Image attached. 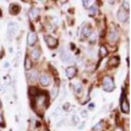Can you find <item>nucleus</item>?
<instances>
[{"label": "nucleus", "instance_id": "1", "mask_svg": "<svg viewBox=\"0 0 131 131\" xmlns=\"http://www.w3.org/2000/svg\"><path fill=\"white\" fill-rule=\"evenodd\" d=\"M102 85H103L104 90L108 93L113 91L115 88V85L113 79L109 76H105L104 77Z\"/></svg>", "mask_w": 131, "mask_h": 131}, {"label": "nucleus", "instance_id": "2", "mask_svg": "<svg viewBox=\"0 0 131 131\" xmlns=\"http://www.w3.org/2000/svg\"><path fill=\"white\" fill-rule=\"evenodd\" d=\"M18 30V25L15 22H11L9 24L7 28V34L9 39H12L15 37L16 33Z\"/></svg>", "mask_w": 131, "mask_h": 131}, {"label": "nucleus", "instance_id": "3", "mask_svg": "<svg viewBox=\"0 0 131 131\" xmlns=\"http://www.w3.org/2000/svg\"><path fill=\"white\" fill-rule=\"evenodd\" d=\"M45 41L46 42V43L48 45V47L51 49H55L57 47L58 44V41L54 37H52L51 35H47L45 36Z\"/></svg>", "mask_w": 131, "mask_h": 131}, {"label": "nucleus", "instance_id": "4", "mask_svg": "<svg viewBox=\"0 0 131 131\" xmlns=\"http://www.w3.org/2000/svg\"><path fill=\"white\" fill-rule=\"evenodd\" d=\"M121 110L124 113H127L128 114L129 113V104H128V102L127 101L126 97L124 96V94L123 93L121 95Z\"/></svg>", "mask_w": 131, "mask_h": 131}, {"label": "nucleus", "instance_id": "5", "mask_svg": "<svg viewBox=\"0 0 131 131\" xmlns=\"http://www.w3.org/2000/svg\"><path fill=\"white\" fill-rule=\"evenodd\" d=\"M128 17L127 12L125 11L124 9L121 8L117 12V18L118 20L121 22H125Z\"/></svg>", "mask_w": 131, "mask_h": 131}, {"label": "nucleus", "instance_id": "6", "mask_svg": "<svg viewBox=\"0 0 131 131\" xmlns=\"http://www.w3.org/2000/svg\"><path fill=\"white\" fill-rule=\"evenodd\" d=\"M60 58L62 61L65 62V63H71L73 61V57L72 56L70 55L67 51H64L61 53L60 55Z\"/></svg>", "mask_w": 131, "mask_h": 131}, {"label": "nucleus", "instance_id": "7", "mask_svg": "<svg viewBox=\"0 0 131 131\" xmlns=\"http://www.w3.org/2000/svg\"><path fill=\"white\" fill-rule=\"evenodd\" d=\"M38 41V36L37 35L33 33L30 32L28 35V43L30 46H33L35 44V43Z\"/></svg>", "mask_w": 131, "mask_h": 131}, {"label": "nucleus", "instance_id": "8", "mask_svg": "<svg viewBox=\"0 0 131 131\" xmlns=\"http://www.w3.org/2000/svg\"><path fill=\"white\" fill-rule=\"evenodd\" d=\"M77 69L74 66H70L66 68V76L69 79H72L75 77V76L77 73Z\"/></svg>", "mask_w": 131, "mask_h": 131}, {"label": "nucleus", "instance_id": "9", "mask_svg": "<svg viewBox=\"0 0 131 131\" xmlns=\"http://www.w3.org/2000/svg\"><path fill=\"white\" fill-rule=\"evenodd\" d=\"M40 84L43 87H47L51 83V78L48 76H42L39 78Z\"/></svg>", "mask_w": 131, "mask_h": 131}, {"label": "nucleus", "instance_id": "10", "mask_svg": "<svg viewBox=\"0 0 131 131\" xmlns=\"http://www.w3.org/2000/svg\"><path fill=\"white\" fill-rule=\"evenodd\" d=\"M21 11V7L17 4H11L9 6V13L11 15H17Z\"/></svg>", "mask_w": 131, "mask_h": 131}, {"label": "nucleus", "instance_id": "11", "mask_svg": "<svg viewBox=\"0 0 131 131\" xmlns=\"http://www.w3.org/2000/svg\"><path fill=\"white\" fill-rule=\"evenodd\" d=\"M120 63V59L118 56H114L110 59L108 64L112 67H117Z\"/></svg>", "mask_w": 131, "mask_h": 131}, {"label": "nucleus", "instance_id": "12", "mask_svg": "<svg viewBox=\"0 0 131 131\" xmlns=\"http://www.w3.org/2000/svg\"><path fill=\"white\" fill-rule=\"evenodd\" d=\"M28 93H29V95L30 96L35 97V96H38L39 92V89H38V87H34V86H32L28 89Z\"/></svg>", "mask_w": 131, "mask_h": 131}, {"label": "nucleus", "instance_id": "13", "mask_svg": "<svg viewBox=\"0 0 131 131\" xmlns=\"http://www.w3.org/2000/svg\"><path fill=\"white\" fill-rule=\"evenodd\" d=\"M109 39L111 42H115L118 40L119 39V35L115 31L112 30L110 32V34H109Z\"/></svg>", "mask_w": 131, "mask_h": 131}, {"label": "nucleus", "instance_id": "14", "mask_svg": "<svg viewBox=\"0 0 131 131\" xmlns=\"http://www.w3.org/2000/svg\"><path fill=\"white\" fill-rule=\"evenodd\" d=\"M24 67L26 70H30L32 69V62L30 60L28 56H26L25 58V62H24Z\"/></svg>", "mask_w": 131, "mask_h": 131}, {"label": "nucleus", "instance_id": "15", "mask_svg": "<svg viewBox=\"0 0 131 131\" xmlns=\"http://www.w3.org/2000/svg\"><path fill=\"white\" fill-rule=\"evenodd\" d=\"M108 55V51L106 47L104 46H101L99 49V55L101 58H104Z\"/></svg>", "mask_w": 131, "mask_h": 131}, {"label": "nucleus", "instance_id": "16", "mask_svg": "<svg viewBox=\"0 0 131 131\" xmlns=\"http://www.w3.org/2000/svg\"><path fill=\"white\" fill-rule=\"evenodd\" d=\"M28 77H29V79L30 81L35 82V81L37 80V79H38V72H36V71H33L32 72H31V73H30Z\"/></svg>", "mask_w": 131, "mask_h": 131}, {"label": "nucleus", "instance_id": "17", "mask_svg": "<svg viewBox=\"0 0 131 131\" xmlns=\"http://www.w3.org/2000/svg\"><path fill=\"white\" fill-rule=\"evenodd\" d=\"M39 11L38 9H32V11H30V17L32 18V19H35L39 16Z\"/></svg>", "mask_w": 131, "mask_h": 131}, {"label": "nucleus", "instance_id": "18", "mask_svg": "<svg viewBox=\"0 0 131 131\" xmlns=\"http://www.w3.org/2000/svg\"><path fill=\"white\" fill-rule=\"evenodd\" d=\"M41 52L38 49H34L32 51V56L34 60H38L40 57Z\"/></svg>", "mask_w": 131, "mask_h": 131}, {"label": "nucleus", "instance_id": "19", "mask_svg": "<svg viewBox=\"0 0 131 131\" xmlns=\"http://www.w3.org/2000/svg\"><path fill=\"white\" fill-rule=\"evenodd\" d=\"M58 87L56 85H55L52 88L51 90V94L52 96L53 97V98H55L56 96H58Z\"/></svg>", "mask_w": 131, "mask_h": 131}, {"label": "nucleus", "instance_id": "20", "mask_svg": "<svg viewBox=\"0 0 131 131\" xmlns=\"http://www.w3.org/2000/svg\"><path fill=\"white\" fill-rule=\"evenodd\" d=\"M73 89H74V90L76 91V93H81V91L82 90L81 84H80V83H79L75 84L74 85V86H73Z\"/></svg>", "mask_w": 131, "mask_h": 131}, {"label": "nucleus", "instance_id": "21", "mask_svg": "<svg viewBox=\"0 0 131 131\" xmlns=\"http://www.w3.org/2000/svg\"><path fill=\"white\" fill-rule=\"evenodd\" d=\"M91 34H92L91 30H90L89 27H87V26L85 27L84 29H83V34H84L85 36L88 37V36H89Z\"/></svg>", "mask_w": 131, "mask_h": 131}, {"label": "nucleus", "instance_id": "22", "mask_svg": "<svg viewBox=\"0 0 131 131\" xmlns=\"http://www.w3.org/2000/svg\"><path fill=\"white\" fill-rule=\"evenodd\" d=\"M123 9H124L126 11H129V9H130V5L128 1H123Z\"/></svg>", "mask_w": 131, "mask_h": 131}, {"label": "nucleus", "instance_id": "23", "mask_svg": "<svg viewBox=\"0 0 131 131\" xmlns=\"http://www.w3.org/2000/svg\"><path fill=\"white\" fill-rule=\"evenodd\" d=\"M102 128V123H98L97 125H96L93 128V129L94 131H100V130H101Z\"/></svg>", "mask_w": 131, "mask_h": 131}, {"label": "nucleus", "instance_id": "24", "mask_svg": "<svg viewBox=\"0 0 131 131\" xmlns=\"http://www.w3.org/2000/svg\"><path fill=\"white\" fill-rule=\"evenodd\" d=\"M96 39V34L92 33L90 35H89V41H95Z\"/></svg>", "mask_w": 131, "mask_h": 131}, {"label": "nucleus", "instance_id": "25", "mask_svg": "<svg viewBox=\"0 0 131 131\" xmlns=\"http://www.w3.org/2000/svg\"><path fill=\"white\" fill-rule=\"evenodd\" d=\"M73 122L75 123L76 124H77V123H79V121H80V120L79 119V117L77 116V115H74V116L73 117Z\"/></svg>", "mask_w": 131, "mask_h": 131}, {"label": "nucleus", "instance_id": "26", "mask_svg": "<svg viewBox=\"0 0 131 131\" xmlns=\"http://www.w3.org/2000/svg\"><path fill=\"white\" fill-rule=\"evenodd\" d=\"M70 103H68V102H66L65 104L64 105V110H67L69 108V107H70Z\"/></svg>", "mask_w": 131, "mask_h": 131}, {"label": "nucleus", "instance_id": "27", "mask_svg": "<svg viewBox=\"0 0 131 131\" xmlns=\"http://www.w3.org/2000/svg\"><path fill=\"white\" fill-rule=\"evenodd\" d=\"M89 1H83V6L85 7H88V5H89Z\"/></svg>", "mask_w": 131, "mask_h": 131}, {"label": "nucleus", "instance_id": "28", "mask_svg": "<svg viewBox=\"0 0 131 131\" xmlns=\"http://www.w3.org/2000/svg\"><path fill=\"white\" fill-rule=\"evenodd\" d=\"M81 115L83 117H85L87 116V111H83L81 112Z\"/></svg>", "mask_w": 131, "mask_h": 131}, {"label": "nucleus", "instance_id": "29", "mask_svg": "<svg viewBox=\"0 0 131 131\" xmlns=\"http://www.w3.org/2000/svg\"><path fill=\"white\" fill-rule=\"evenodd\" d=\"M4 123V120H3V117L2 116V115L0 114V125H3Z\"/></svg>", "mask_w": 131, "mask_h": 131}, {"label": "nucleus", "instance_id": "30", "mask_svg": "<svg viewBox=\"0 0 131 131\" xmlns=\"http://www.w3.org/2000/svg\"><path fill=\"white\" fill-rule=\"evenodd\" d=\"M93 108H94V104H90L89 105V108H90V109H93Z\"/></svg>", "mask_w": 131, "mask_h": 131}, {"label": "nucleus", "instance_id": "31", "mask_svg": "<svg viewBox=\"0 0 131 131\" xmlns=\"http://www.w3.org/2000/svg\"><path fill=\"white\" fill-rule=\"evenodd\" d=\"M2 16V11H1V10L0 9V17H1Z\"/></svg>", "mask_w": 131, "mask_h": 131}, {"label": "nucleus", "instance_id": "32", "mask_svg": "<svg viewBox=\"0 0 131 131\" xmlns=\"http://www.w3.org/2000/svg\"><path fill=\"white\" fill-rule=\"evenodd\" d=\"M115 131H121L120 129H117V130Z\"/></svg>", "mask_w": 131, "mask_h": 131}, {"label": "nucleus", "instance_id": "33", "mask_svg": "<svg viewBox=\"0 0 131 131\" xmlns=\"http://www.w3.org/2000/svg\"><path fill=\"white\" fill-rule=\"evenodd\" d=\"M1 100H0V108H1Z\"/></svg>", "mask_w": 131, "mask_h": 131}, {"label": "nucleus", "instance_id": "34", "mask_svg": "<svg viewBox=\"0 0 131 131\" xmlns=\"http://www.w3.org/2000/svg\"></svg>", "mask_w": 131, "mask_h": 131}]
</instances>
